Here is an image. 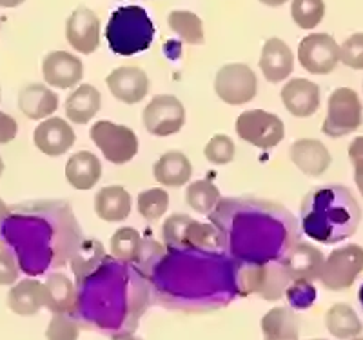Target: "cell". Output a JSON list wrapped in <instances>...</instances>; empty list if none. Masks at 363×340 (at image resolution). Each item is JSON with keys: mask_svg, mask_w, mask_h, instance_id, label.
I'll return each instance as SVG.
<instances>
[{"mask_svg": "<svg viewBox=\"0 0 363 340\" xmlns=\"http://www.w3.org/2000/svg\"><path fill=\"white\" fill-rule=\"evenodd\" d=\"M17 133V121L11 115H8V113L0 111V144H9L11 141H15Z\"/></svg>", "mask_w": 363, "mask_h": 340, "instance_id": "45", "label": "cell"}, {"mask_svg": "<svg viewBox=\"0 0 363 340\" xmlns=\"http://www.w3.org/2000/svg\"><path fill=\"white\" fill-rule=\"evenodd\" d=\"M111 340H144V339L133 335V333H118V335H113Z\"/></svg>", "mask_w": 363, "mask_h": 340, "instance_id": "46", "label": "cell"}, {"mask_svg": "<svg viewBox=\"0 0 363 340\" xmlns=\"http://www.w3.org/2000/svg\"><path fill=\"white\" fill-rule=\"evenodd\" d=\"M358 299H359V304H362V309H363V284H362V287H359V295H358Z\"/></svg>", "mask_w": 363, "mask_h": 340, "instance_id": "50", "label": "cell"}, {"mask_svg": "<svg viewBox=\"0 0 363 340\" xmlns=\"http://www.w3.org/2000/svg\"><path fill=\"white\" fill-rule=\"evenodd\" d=\"M8 307L15 315L33 317L45 307L44 284L35 278H24L15 283L8 293Z\"/></svg>", "mask_w": 363, "mask_h": 340, "instance_id": "26", "label": "cell"}, {"mask_svg": "<svg viewBox=\"0 0 363 340\" xmlns=\"http://www.w3.org/2000/svg\"><path fill=\"white\" fill-rule=\"evenodd\" d=\"M104 248L99 241H87L86 244L80 246L79 253L73 255L71 258V268L74 271V277H77V284H80L87 275H91L93 271L102 264L104 261Z\"/></svg>", "mask_w": 363, "mask_h": 340, "instance_id": "35", "label": "cell"}, {"mask_svg": "<svg viewBox=\"0 0 363 340\" xmlns=\"http://www.w3.org/2000/svg\"><path fill=\"white\" fill-rule=\"evenodd\" d=\"M45 290V307L53 313L71 315L77 312V299L79 290L66 273L53 271L48 275L44 283Z\"/></svg>", "mask_w": 363, "mask_h": 340, "instance_id": "24", "label": "cell"}, {"mask_svg": "<svg viewBox=\"0 0 363 340\" xmlns=\"http://www.w3.org/2000/svg\"><path fill=\"white\" fill-rule=\"evenodd\" d=\"M109 249H111L113 258L122 262V264H131V262L140 261V253H142L140 233L136 231L135 228H131V226L116 229L111 236Z\"/></svg>", "mask_w": 363, "mask_h": 340, "instance_id": "33", "label": "cell"}, {"mask_svg": "<svg viewBox=\"0 0 363 340\" xmlns=\"http://www.w3.org/2000/svg\"><path fill=\"white\" fill-rule=\"evenodd\" d=\"M18 109L29 121H45L58 109V95L45 84H28L18 93Z\"/></svg>", "mask_w": 363, "mask_h": 340, "instance_id": "23", "label": "cell"}, {"mask_svg": "<svg viewBox=\"0 0 363 340\" xmlns=\"http://www.w3.org/2000/svg\"><path fill=\"white\" fill-rule=\"evenodd\" d=\"M186 200L191 209H194L196 213H202V215H209V213L215 212V208L222 200V195H220L218 187L211 180L202 179L187 184Z\"/></svg>", "mask_w": 363, "mask_h": 340, "instance_id": "34", "label": "cell"}, {"mask_svg": "<svg viewBox=\"0 0 363 340\" xmlns=\"http://www.w3.org/2000/svg\"><path fill=\"white\" fill-rule=\"evenodd\" d=\"M189 215L184 213H174V215L167 216V220L162 226V238H164L165 248L169 251H182L184 248V233L191 222Z\"/></svg>", "mask_w": 363, "mask_h": 340, "instance_id": "38", "label": "cell"}, {"mask_svg": "<svg viewBox=\"0 0 363 340\" xmlns=\"http://www.w3.org/2000/svg\"><path fill=\"white\" fill-rule=\"evenodd\" d=\"M133 200L124 186H106L95 197V213L104 222H122L131 215Z\"/></svg>", "mask_w": 363, "mask_h": 340, "instance_id": "28", "label": "cell"}, {"mask_svg": "<svg viewBox=\"0 0 363 340\" xmlns=\"http://www.w3.org/2000/svg\"><path fill=\"white\" fill-rule=\"evenodd\" d=\"M26 0H0V8H17Z\"/></svg>", "mask_w": 363, "mask_h": 340, "instance_id": "48", "label": "cell"}, {"mask_svg": "<svg viewBox=\"0 0 363 340\" xmlns=\"http://www.w3.org/2000/svg\"><path fill=\"white\" fill-rule=\"evenodd\" d=\"M311 340H325V339H311Z\"/></svg>", "mask_w": 363, "mask_h": 340, "instance_id": "53", "label": "cell"}, {"mask_svg": "<svg viewBox=\"0 0 363 340\" xmlns=\"http://www.w3.org/2000/svg\"><path fill=\"white\" fill-rule=\"evenodd\" d=\"M142 122L155 137H169L186 124V108L174 95H157L149 100L142 113Z\"/></svg>", "mask_w": 363, "mask_h": 340, "instance_id": "13", "label": "cell"}, {"mask_svg": "<svg viewBox=\"0 0 363 340\" xmlns=\"http://www.w3.org/2000/svg\"><path fill=\"white\" fill-rule=\"evenodd\" d=\"M285 295L289 299L291 306L296 307V309H307L314 304L316 299V290H314L313 283H306V280H293V283L287 286Z\"/></svg>", "mask_w": 363, "mask_h": 340, "instance_id": "41", "label": "cell"}, {"mask_svg": "<svg viewBox=\"0 0 363 340\" xmlns=\"http://www.w3.org/2000/svg\"><path fill=\"white\" fill-rule=\"evenodd\" d=\"M291 17L300 29H314L325 17L323 0H293Z\"/></svg>", "mask_w": 363, "mask_h": 340, "instance_id": "37", "label": "cell"}, {"mask_svg": "<svg viewBox=\"0 0 363 340\" xmlns=\"http://www.w3.org/2000/svg\"><path fill=\"white\" fill-rule=\"evenodd\" d=\"M298 60L313 75L333 73L340 62L338 42L327 33L307 35L298 46Z\"/></svg>", "mask_w": 363, "mask_h": 340, "instance_id": "14", "label": "cell"}, {"mask_svg": "<svg viewBox=\"0 0 363 340\" xmlns=\"http://www.w3.org/2000/svg\"><path fill=\"white\" fill-rule=\"evenodd\" d=\"M136 208L138 213L149 222L162 219L169 208V195L164 187H151V190L142 191L136 199Z\"/></svg>", "mask_w": 363, "mask_h": 340, "instance_id": "36", "label": "cell"}, {"mask_svg": "<svg viewBox=\"0 0 363 340\" xmlns=\"http://www.w3.org/2000/svg\"><path fill=\"white\" fill-rule=\"evenodd\" d=\"M280 262L284 265L287 277L291 278V283L293 280L314 283L320 277L325 257H323V253L316 246L300 241L287 251V255Z\"/></svg>", "mask_w": 363, "mask_h": 340, "instance_id": "19", "label": "cell"}, {"mask_svg": "<svg viewBox=\"0 0 363 340\" xmlns=\"http://www.w3.org/2000/svg\"><path fill=\"white\" fill-rule=\"evenodd\" d=\"M209 216L231 257L245 264L281 261L301 241L296 219L281 206L264 200H220Z\"/></svg>", "mask_w": 363, "mask_h": 340, "instance_id": "1", "label": "cell"}, {"mask_svg": "<svg viewBox=\"0 0 363 340\" xmlns=\"http://www.w3.org/2000/svg\"><path fill=\"white\" fill-rule=\"evenodd\" d=\"M363 106L358 93L351 87H338L330 93L327 115L322 124L323 135L330 138L347 137L362 126Z\"/></svg>", "mask_w": 363, "mask_h": 340, "instance_id": "7", "label": "cell"}, {"mask_svg": "<svg viewBox=\"0 0 363 340\" xmlns=\"http://www.w3.org/2000/svg\"><path fill=\"white\" fill-rule=\"evenodd\" d=\"M289 157L294 166L307 177H322L333 162L327 146L318 138H300L293 142Z\"/></svg>", "mask_w": 363, "mask_h": 340, "instance_id": "21", "label": "cell"}, {"mask_svg": "<svg viewBox=\"0 0 363 340\" xmlns=\"http://www.w3.org/2000/svg\"><path fill=\"white\" fill-rule=\"evenodd\" d=\"M264 340H300V319L291 307H272L262 319Z\"/></svg>", "mask_w": 363, "mask_h": 340, "instance_id": "30", "label": "cell"}, {"mask_svg": "<svg viewBox=\"0 0 363 340\" xmlns=\"http://www.w3.org/2000/svg\"><path fill=\"white\" fill-rule=\"evenodd\" d=\"M106 38L111 51L120 57H133L153 44L155 26L142 6H122L106 26Z\"/></svg>", "mask_w": 363, "mask_h": 340, "instance_id": "6", "label": "cell"}, {"mask_svg": "<svg viewBox=\"0 0 363 340\" xmlns=\"http://www.w3.org/2000/svg\"><path fill=\"white\" fill-rule=\"evenodd\" d=\"M102 177V162L95 153L84 150L71 155L66 164V179L79 191L93 190Z\"/></svg>", "mask_w": 363, "mask_h": 340, "instance_id": "27", "label": "cell"}, {"mask_svg": "<svg viewBox=\"0 0 363 340\" xmlns=\"http://www.w3.org/2000/svg\"><path fill=\"white\" fill-rule=\"evenodd\" d=\"M215 92L229 106H244L258 93V79L247 64H225L215 77Z\"/></svg>", "mask_w": 363, "mask_h": 340, "instance_id": "12", "label": "cell"}, {"mask_svg": "<svg viewBox=\"0 0 363 340\" xmlns=\"http://www.w3.org/2000/svg\"><path fill=\"white\" fill-rule=\"evenodd\" d=\"M128 275L125 264L115 258H104L93 273L77 284V312L99 328H120L128 309Z\"/></svg>", "mask_w": 363, "mask_h": 340, "instance_id": "4", "label": "cell"}, {"mask_svg": "<svg viewBox=\"0 0 363 340\" xmlns=\"http://www.w3.org/2000/svg\"><path fill=\"white\" fill-rule=\"evenodd\" d=\"M301 231L314 242L336 244L351 238L362 222V208L352 191L340 184L309 191L300 208Z\"/></svg>", "mask_w": 363, "mask_h": 340, "instance_id": "3", "label": "cell"}, {"mask_svg": "<svg viewBox=\"0 0 363 340\" xmlns=\"http://www.w3.org/2000/svg\"><path fill=\"white\" fill-rule=\"evenodd\" d=\"M363 271V248L347 244L330 251L320 271L318 280L329 291L349 290Z\"/></svg>", "mask_w": 363, "mask_h": 340, "instance_id": "10", "label": "cell"}, {"mask_svg": "<svg viewBox=\"0 0 363 340\" xmlns=\"http://www.w3.org/2000/svg\"><path fill=\"white\" fill-rule=\"evenodd\" d=\"M0 95H2V92H0Z\"/></svg>", "mask_w": 363, "mask_h": 340, "instance_id": "54", "label": "cell"}, {"mask_svg": "<svg viewBox=\"0 0 363 340\" xmlns=\"http://www.w3.org/2000/svg\"><path fill=\"white\" fill-rule=\"evenodd\" d=\"M153 271L157 290L173 299H220L236 286V268L213 251H169Z\"/></svg>", "mask_w": 363, "mask_h": 340, "instance_id": "2", "label": "cell"}, {"mask_svg": "<svg viewBox=\"0 0 363 340\" xmlns=\"http://www.w3.org/2000/svg\"><path fill=\"white\" fill-rule=\"evenodd\" d=\"M340 60L351 70H363V33H354L340 46Z\"/></svg>", "mask_w": 363, "mask_h": 340, "instance_id": "42", "label": "cell"}, {"mask_svg": "<svg viewBox=\"0 0 363 340\" xmlns=\"http://www.w3.org/2000/svg\"><path fill=\"white\" fill-rule=\"evenodd\" d=\"M167 24H169L171 31L186 44H191V46L203 44V24L196 13L174 9L167 17Z\"/></svg>", "mask_w": 363, "mask_h": 340, "instance_id": "32", "label": "cell"}, {"mask_svg": "<svg viewBox=\"0 0 363 340\" xmlns=\"http://www.w3.org/2000/svg\"><path fill=\"white\" fill-rule=\"evenodd\" d=\"M18 264L11 253L0 249V286H13L18 280Z\"/></svg>", "mask_w": 363, "mask_h": 340, "instance_id": "44", "label": "cell"}, {"mask_svg": "<svg viewBox=\"0 0 363 340\" xmlns=\"http://www.w3.org/2000/svg\"><path fill=\"white\" fill-rule=\"evenodd\" d=\"M77 135L69 122H66L60 116H50L42 121L33 131V142L37 150L42 151L48 157H60L74 146Z\"/></svg>", "mask_w": 363, "mask_h": 340, "instance_id": "18", "label": "cell"}, {"mask_svg": "<svg viewBox=\"0 0 363 340\" xmlns=\"http://www.w3.org/2000/svg\"><path fill=\"white\" fill-rule=\"evenodd\" d=\"M285 109L298 119H307L320 108V87L309 79H291L280 93Z\"/></svg>", "mask_w": 363, "mask_h": 340, "instance_id": "20", "label": "cell"}, {"mask_svg": "<svg viewBox=\"0 0 363 340\" xmlns=\"http://www.w3.org/2000/svg\"><path fill=\"white\" fill-rule=\"evenodd\" d=\"M2 173H4V160L0 157V177H2Z\"/></svg>", "mask_w": 363, "mask_h": 340, "instance_id": "51", "label": "cell"}, {"mask_svg": "<svg viewBox=\"0 0 363 340\" xmlns=\"http://www.w3.org/2000/svg\"><path fill=\"white\" fill-rule=\"evenodd\" d=\"M66 38L74 51L82 55L95 53L100 46V18L93 9L80 6L67 18Z\"/></svg>", "mask_w": 363, "mask_h": 340, "instance_id": "16", "label": "cell"}, {"mask_svg": "<svg viewBox=\"0 0 363 340\" xmlns=\"http://www.w3.org/2000/svg\"><path fill=\"white\" fill-rule=\"evenodd\" d=\"M91 141L104 158L116 166L128 164L138 153V137L131 128L111 121H96L89 128Z\"/></svg>", "mask_w": 363, "mask_h": 340, "instance_id": "8", "label": "cell"}, {"mask_svg": "<svg viewBox=\"0 0 363 340\" xmlns=\"http://www.w3.org/2000/svg\"><path fill=\"white\" fill-rule=\"evenodd\" d=\"M327 331L336 339H354L363 331V324L349 304L338 302L330 306L325 313Z\"/></svg>", "mask_w": 363, "mask_h": 340, "instance_id": "31", "label": "cell"}, {"mask_svg": "<svg viewBox=\"0 0 363 340\" xmlns=\"http://www.w3.org/2000/svg\"><path fill=\"white\" fill-rule=\"evenodd\" d=\"M153 175L164 187L186 186L193 177V164L182 151H167L157 160Z\"/></svg>", "mask_w": 363, "mask_h": 340, "instance_id": "29", "label": "cell"}, {"mask_svg": "<svg viewBox=\"0 0 363 340\" xmlns=\"http://www.w3.org/2000/svg\"><path fill=\"white\" fill-rule=\"evenodd\" d=\"M80 326L71 315L55 313L48 324L45 339L48 340H79Z\"/></svg>", "mask_w": 363, "mask_h": 340, "instance_id": "40", "label": "cell"}, {"mask_svg": "<svg viewBox=\"0 0 363 340\" xmlns=\"http://www.w3.org/2000/svg\"><path fill=\"white\" fill-rule=\"evenodd\" d=\"M9 215V208H8V204L4 202V200L0 199V226H2V222L6 220V216Z\"/></svg>", "mask_w": 363, "mask_h": 340, "instance_id": "47", "label": "cell"}, {"mask_svg": "<svg viewBox=\"0 0 363 340\" xmlns=\"http://www.w3.org/2000/svg\"><path fill=\"white\" fill-rule=\"evenodd\" d=\"M262 4L269 6V8H280V6H284L287 0H260Z\"/></svg>", "mask_w": 363, "mask_h": 340, "instance_id": "49", "label": "cell"}, {"mask_svg": "<svg viewBox=\"0 0 363 340\" xmlns=\"http://www.w3.org/2000/svg\"><path fill=\"white\" fill-rule=\"evenodd\" d=\"M351 340H363L362 336H354V339H351Z\"/></svg>", "mask_w": 363, "mask_h": 340, "instance_id": "52", "label": "cell"}, {"mask_svg": "<svg viewBox=\"0 0 363 340\" xmlns=\"http://www.w3.org/2000/svg\"><path fill=\"white\" fill-rule=\"evenodd\" d=\"M100 108H102V95L91 84H80L74 87L64 104L67 121L80 126L89 124L100 111Z\"/></svg>", "mask_w": 363, "mask_h": 340, "instance_id": "25", "label": "cell"}, {"mask_svg": "<svg viewBox=\"0 0 363 340\" xmlns=\"http://www.w3.org/2000/svg\"><path fill=\"white\" fill-rule=\"evenodd\" d=\"M108 89L118 102L138 104L149 93V77L138 66H120L106 77Z\"/></svg>", "mask_w": 363, "mask_h": 340, "instance_id": "17", "label": "cell"}, {"mask_svg": "<svg viewBox=\"0 0 363 340\" xmlns=\"http://www.w3.org/2000/svg\"><path fill=\"white\" fill-rule=\"evenodd\" d=\"M53 233L51 222L42 213L9 212L0 226V246L15 257L22 273L33 277L57 265Z\"/></svg>", "mask_w": 363, "mask_h": 340, "instance_id": "5", "label": "cell"}, {"mask_svg": "<svg viewBox=\"0 0 363 340\" xmlns=\"http://www.w3.org/2000/svg\"><path fill=\"white\" fill-rule=\"evenodd\" d=\"M260 70L265 80L271 84H280L289 79L294 70V53L281 38L272 37L265 40L262 48Z\"/></svg>", "mask_w": 363, "mask_h": 340, "instance_id": "22", "label": "cell"}, {"mask_svg": "<svg viewBox=\"0 0 363 340\" xmlns=\"http://www.w3.org/2000/svg\"><path fill=\"white\" fill-rule=\"evenodd\" d=\"M235 129L240 141L247 142L258 150H272L285 137L284 121L265 109H247L240 113Z\"/></svg>", "mask_w": 363, "mask_h": 340, "instance_id": "9", "label": "cell"}, {"mask_svg": "<svg viewBox=\"0 0 363 340\" xmlns=\"http://www.w3.org/2000/svg\"><path fill=\"white\" fill-rule=\"evenodd\" d=\"M42 77L45 86L71 89L84 79V64L77 55L67 51H51L42 60Z\"/></svg>", "mask_w": 363, "mask_h": 340, "instance_id": "15", "label": "cell"}, {"mask_svg": "<svg viewBox=\"0 0 363 340\" xmlns=\"http://www.w3.org/2000/svg\"><path fill=\"white\" fill-rule=\"evenodd\" d=\"M349 158L354 168V182L358 186L359 195L363 197V135L356 137L349 144Z\"/></svg>", "mask_w": 363, "mask_h": 340, "instance_id": "43", "label": "cell"}, {"mask_svg": "<svg viewBox=\"0 0 363 340\" xmlns=\"http://www.w3.org/2000/svg\"><path fill=\"white\" fill-rule=\"evenodd\" d=\"M236 275L238 291L258 293L267 300L280 299L291 284V278L287 277L280 261L267 264H247L245 270H236Z\"/></svg>", "mask_w": 363, "mask_h": 340, "instance_id": "11", "label": "cell"}, {"mask_svg": "<svg viewBox=\"0 0 363 340\" xmlns=\"http://www.w3.org/2000/svg\"><path fill=\"white\" fill-rule=\"evenodd\" d=\"M235 153L236 146L233 142V138L227 137V135H222V133L211 137V141L203 148V155H206L207 162L215 164V166H225V164L233 162Z\"/></svg>", "mask_w": 363, "mask_h": 340, "instance_id": "39", "label": "cell"}]
</instances>
